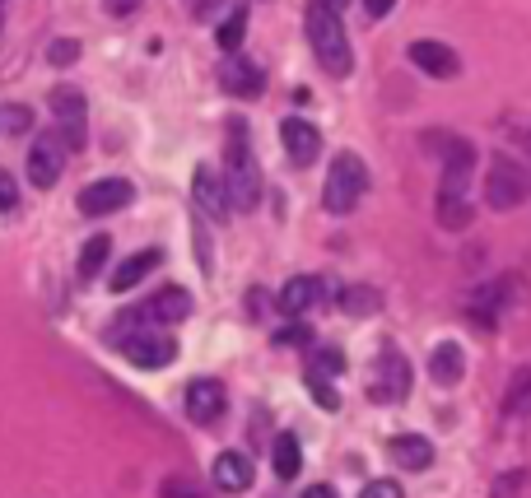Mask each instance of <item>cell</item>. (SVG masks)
Segmentation results:
<instances>
[{
  "label": "cell",
  "mask_w": 531,
  "mask_h": 498,
  "mask_svg": "<svg viewBox=\"0 0 531 498\" xmlns=\"http://www.w3.org/2000/svg\"><path fill=\"white\" fill-rule=\"evenodd\" d=\"M303 24H308V42H313V56L322 61V70L345 80L354 70V52H350V33L341 28V14L331 10V5H322V0H313Z\"/></svg>",
  "instance_id": "6da1fadb"
},
{
  "label": "cell",
  "mask_w": 531,
  "mask_h": 498,
  "mask_svg": "<svg viewBox=\"0 0 531 498\" xmlns=\"http://www.w3.org/2000/svg\"><path fill=\"white\" fill-rule=\"evenodd\" d=\"M224 187H229V205L233 210H257L261 201V168L252 159V145H247V126L233 122L229 135V154H224Z\"/></svg>",
  "instance_id": "7a4b0ae2"
},
{
  "label": "cell",
  "mask_w": 531,
  "mask_h": 498,
  "mask_svg": "<svg viewBox=\"0 0 531 498\" xmlns=\"http://www.w3.org/2000/svg\"><path fill=\"white\" fill-rule=\"evenodd\" d=\"M368 191V168L359 154H336L331 159V173H327V187H322V205H327L331 215H350L354 205L364 201Z\"/></svg>",
  "instance_id": "3957f363"
},
{
  "label": "cell",
  "mask_w": 531,
  "mask_h": 498,
  "mask_svg": "<svg viewBox=\"0 0 531 498\" xmlns=\"http://www.w3.org/2000/svg\"><path fill=\"white\" fill-rule=\"evenodd\" d=\"M531 196V177L518 159H508V154H494L490 159V182H485V201L494 210H513Z\"/></svg>",
  "instance_id": "277c9868"
},
{
  "label": "cell",
  "mask_w": 531,
  "mask_h": 498,
  "mask_svg": "<svg viewBox=\"0 0 531 498\" xmlns=\"http://www.w3.org/2000/svg\"><path fill=\"white\" fill-rule=\"evenodd\" d=\"M429 145L443 154V187L452 196H466V182H471V168H476V145L462 140V135H429Z\"/></svg>",
  "instance_id": "5b68a950"
},
{
  "label": "cell",
  "mask_w": 531,
  "mask_h": 498,
  "mask_svg": "<svg viewBox=\"0 0 531 498\" xmlns=\"http://www.w3.org/2000/svg\"><path fill=\"white\" fill-rule=\"evenodd\" d=\"M368 396L378 405H396L410 396V364L401 359V350H382L378 364H373V382H368Z\"/></svg>",
  "instance_id": "8992f818"
},
{
  "label": "cell",
  "mask_w": 531,
  "mask_h": 498,
  "mask_svg": "<svg viewBox=\"0 0 531 498\" xmlns=\"http://www.w3.org/2000/svg\"><path fill=\"white\" fill-rule=\"evenodd\" d=\"M122 354L131 359L136 368L154 373V368H168L177 359V340L164 336V331H136V336H117Z\"/></svg>",
  "instance_id": "52a82bcc"
},
{
  "label": "cell",
  "mask_w": 531,
  "mask_h": 498,
  "mask_svg": "<svg viewBox=\"0 0 531 498\" xmlns=\"http://www.w3.org/2000/svg\"><path fill=\"white\" fill-rule=\"evenodd\" d=\"M131 201H136V187H131L126 177H98V182H89V187L80 191V215L103 219V215L126 210Z\"/></svg>",
  "instance_id": "ba28073f"
},
{
  "label": "cell",
  "mask_w": 531,
  "mask_h": 498,
  "mask_svg": "<svg viewBox=\"0 0 531 498\" xmlns=\"http://www.w3.org/2000/svg\"><path fill=\"white\" fill-rule=\"evenodd\" d=\"M24 168H28V177H33V187L52 191L56 182H61V173H66V145H61L56 135H38V140L28 145Z\"/></svg>",
  "instance_id": "9c48e42d"
},
{
  "label": "cell",
  "mask_w": 531,
  "mask_h": 498,
  "mask_svg": "<svg viewBox=\"0 0 531 498\" xmlns=\"http://www.w3.org/2000/svg\"><path fill=\"white\" fill-rule=\"evenodd\" d=\"M47 103H52V112L61 117V145L66 149H84V94L80 89H70V84H56L52 94H47Z\"/></svg>",
  "instance_id": "30bf717a"
},
{
  "label": "cell",
  "mask_w": 531,
  "mask_h": 498,
  "mask_svg": "<svg viewBox=\"0 0 531 498\" xmlns=\"http://www.w3.org/2000/svg\"><path fill=\"white\" fill-rule=\"evenodd\" d=\"M508 298H513V280L480 284V289H471V298H466V317L490 331V326H499V312L508 308Z\"/></svg>",
  "instance_id": "8fae6325"
},
{
  "label": "cell",
  "mask_w": 531,
  "mask_h": 498,
  "mask_svg": "<svg viewBox=\"0 0 531 498\" xmlns=\"http://www.w3.org/2000/svg\"><path fill=\"white\" fill-rule=\"evenodd\" d=\"M191 196L201 205V215L210 219H229V187H224V173H215L210 163H201L196 173H191Z\"/></svg>",
  "instance_id": "7c38bea8"
},
{
  "label": "cell",
  "mask_w": 531,
  "mask_h": 498,
  "mask_svg": "<svg viewBox=\"0 0 531 498\" xmlns=\"http://www.w3.org/2000/svg\"><path fill=\"white\" fill-rule=\"evenodd\" d=\"M131 322H182V317H191V294L187 289H177V284H168V289H159V294L145 303V308L126 312Z\"/></svg>",
  "instance_id": "4fadbf2b"
},
{
  "label": "cell",
  "mask_w": 531,
  "mask_h": 498,
  "mask_svg": "<svg viewBox=\"0 0 531 498\" xmlns=\"http://www.w3.org/2000/svg\"><path fill=\"white\" fill-rule=\"evenodd\" d=\"M224 405H229V396H224V382H215V377H196L187 387L191 424H215V419L224 415Z\"/></svg>",
  "instance_id": "5bb4252c"
},
{
  "label": "cell",
  "mask_w": 531,
  "mask_h": 498,
  "mask_svg": "<svg viewBox=\"0 0 531 498\" xmlns=\"http://www.w3.org/2000/svg\"><path fill=\"white\" fill-rule=\"evenodd\" d=\"M410 61H415L424 75H434V80H452V75L462 70V56L452 52L448 42H434V38L410 42Z\"/></svg>",
  "instance_id": "9a60e30c"
},
{
  "label": "cell",
  "mask_w": 531,
  "mask_h": 498,
  "mask_svg": "<svg viewBox=\"0 0 531 498\" xmlns=\"http://www.w3.org/2000/svg\"><path fill=\"white\" fill-rule=\"evenodd\" d=\"M219 89L233 98H257L261 89H266V75H261L257 61H243V56H233V61H224L219 66Z\"/></svg>",
  "instance_id": "2e32d148"
},
{
  "label": "cell",
  "mask_w": 531,
  "mask_h": 498,
  "mask_svg": "<svg viewBox=\"0 0 531 498\" xmlns=\"http://www.w3.org/2000/svg\"><path fill=\"white\" fill-rule=\"evenodd\" d=\"M280 140H285V154L299 168H308V163L322 154V135H317L313 122H303V117H289L285 126H280Z\"/></svg>",
  "instance_id": "e0dca14e"
},
{
  "label": "cell",
  "mask_w": 531,
  "mask_h": 498,
  "mask_svg": "<svg viewBox=\"0 0 531 498\" xmlns=\"http://www.w3.org/2000/svg\"><path fill=\"white\" fill-rule=\"evenodd\" d=\"M317 303H322V280H317V275H294V280L275 294V308L285 312V317H299V312L317 308Z\"/></svg>",
  "instance_id": "ac0fdd59"
},
{
  "label": "cell",
  "mask_w": 531,
  "mask_h": 498,
  "mask_svg": "<svg viewBox=\"0 0 531 498\" xmlns=\"http://www.w3.org/2000/svg\"><path fill=\"white\" fill-rule=\"evenodd\" d=\"M210 475H215V485L224 489V494H243V489H252V461H247L243 452H219L215 466H210Z\"/></svg>",
  "instance_id": "d6986e66"
},
{
  "label": "cell",
  "mask_w": 531,
  "mask_h": 498,
  "mask_svg": "<svg viewBox=\"0 0 531 498\" xmlns=\"http://www.w3.org/2000/svg\"><path fill=\"white\" fill-rule=\"evenodd\" d=\"M159 261H164V252L159 247H145V252H136V256H126L122 266L112 270V294H126V289H136L150 270H159Z\"/></svg>",
  "instance_id": "ffe728a7"
},
{
  "label": "cell",
  "mask_w": 531,
  "mask_h": 498,
  "mask_svg": "<svg viewBox=\"0 0 531 498\" xmlns=\"http://www.w3.org/2000/svg\"><path fill=\"white\" fill-rule=\"evenodd\" d=\"M392 457L401 471H424V466H434V443L420 438V433H396L392 438Z\"/></svg>",
  "instance_id": "44dd1931"
},
{
  "label": "cell",
  "mask_w": 531,
  "mask_h": 498,
  "mask_svg": "<svg viewBox=\"0 0 531 498\" xmlns=\"http://www.w3.org/2000/svg\"><path fill=\"white\" fill-rule=\"evenodd\" d=\"M466 373V354L457 340H443L434 354H429V377H434L438 387H452V382H462Z\"/></svg>",
  "instance_id": "7402d4cb"
},
{
  "label": "cell",
  "mask_w": 531,
  "mask_h": 498,
  "mask_svg": "<svg viewBox=\"0 0 531 498\" xmlns=\"http://www.w3.org/2000/svg\"><path fill=\"white\" fill-rule=\"evenodd\" d=\"M108 256H112V238L108 233H98V238H89V243L80 247V266H75V275H80L84 284L98 280V270L108 266Z\"/></svg>",
  "instance_id": "603a6c76"
},
{
  "label": "cell",
  "mask_w": 531,
  "mask_h": 498,
  "mask_svg": "<svg viewBox=\"0 0 531 498\" xmlns=\"http://www.w3.org/2000/svg\"><path fill=\"white\" fill-rule=\"evenodd\" d=\"M271 466H275V475H280V480H294V475H299L303 452H299V438H294V433H280V438H275Z\"/></svg>",
  "instance_id": "cb8c5ba5"
},
{
  "label": "cell",
  "mask_w": 531,
  "mask_h": 498,
  "mask_svg": "<svg viewBox=\"0 0 531 498\" xmlns=\"http://www.w3.org/2000/svg\"><path fill=\"white\" fill-rule=\"evenodd\" d=\"M504 415H531V364H522L518 373L508 377Z\"/></svg>",
  "instance_id": "d4e9b609"
},
{
  "label": "cell",
  "mask_w": 531,
  "mask_h": 498,
  "mask_svg": "<svg viewBox=\"0 0 531 498\" xmlns=\"http://www.w3.org/2000/svg\"><path fill=\"white\" fill-rule=\"evenodd\" d=\"M438 229H466L471 224V205L466 196H452V191H438Z\"/></svg>",
  "instance_id": "484cf974"
},
{
  "label": "cell",
  "mask_w": 531,
  "mask_h": 498,
  "mask_svg": "<svg viewBox=\"0 0 531 498\" xmlns=\"http://www.w3.org/2000/svg\"><path fill=\"white\" fill-rule=\"evenodd\" d=\"M341 308L350 312V317H368V312L382 308V294L373 289V284H354V289H345V294H341Z\"/></svg>",
  "instance_id": "4316f807"
},
{
  "label": "cell",
  "mask_w": 531,
  "mask_h": 498,
  "mask_svg": "<svg viewBox=\"0 0 531 498\" xmlns=\"http://www.w3.org/2000/svg\"><path fill=\"white\" fill-rule=\"evenodd\" d=\"M243 38H247V10L238 5V10H233L229 19L215 28V42L224 47V52H238V47H243Z\"/></svg>",
  "instance_id": "83f0119b"
},
{
  "label": "cell",
  "mask_w": 531,
  "mask_h": 498,
  "mask_svg": "<svg viewBox=\"0 0 531 498\" xmlns=\"http://www.w3.org/2000/svg\"><path fill=\"white\" fill-rule=\"evenodd\" d=\"M308 391H313V401L322 405V410H341V396H336V387H331V377H327V373L308 368Z\"/></svg>",
  "instance_id": "f1b7e54d"
},
{
  "label": "cell",
  "mask_w": 531,
  "mask_h": 498,
  "mask_svg": "<svg viewBox=\"0 0 531 498\" xmlns=\"http://www.w3.org/2000/svg\"><path fill=\"white\" fill-rule=\"evenodd\" d=\"M47 61H52V66H70V61H80V42H75V38H56L52 47H47Z\"/></svg>",
  "instance_id": "f546056e"
},
{
  "label": "cell",
  "mask_w": 531,
  "mask_h": 498,
  "mask_svg": "<svg viewBox=\"0 0 531 498\" xmlns=\"http://www.w3.org/2000/svg\"><path fill=\"white\" fill-rule=\"evenodd\" d=\"M159 498H205V494L191 480H182V475H168L164 485H159Z\"/></svg>",
  "instance_id": "4dcf8cb0"
},
{
  "label": "cell",
  "mask_w": 531,
  "mask_h": 498,
  "mask_svg": "<svg viewBox=\"0 0 531 498\" xmlns=\"http://www.w3.org/2000/svg\"><path fill=\"white\" fill-rule=\"evenodd\" d=\"M313 368H317V373H327V377H336V373H345V359H341V350H317V359H313Z\"/></svg>",
  "instance_id": "1f68e13d"
},
{
  "label": "cell",
  "mask_w": 531,
  "mask_h": 498,
  "mask_svg": "<svg viewBox=\"0 0 531 498\" xmlns=\"http://www.w3.org/2000/svg\"><path fill=\"white\" fill-rule=\"evenodd\" d=\"M359 498H406V494H401L396 480H373V485H364V494H359Z\"/></svg>",
  "instance_id": "d6a6232c"
},
{
  "label": "cell",
  "mask_w": 531,
  "mask_h": 498,
  "mask_svg": "<svg viewBox=\"0 0 531 498\" xmlns=\"http://www.w3.org/2000/svg\"><path fill=\"white\" fill-rule=\"evenodd\" d=\"M19 205V187H14V177L0 168V210H14Z\"/></svg>",
  "instance_id": "836d02e7"
},
{
  "label": "cell",
  "mask_w": 531,
  "mask_h": 498,
  "mask_svg": "<svg viewBox=\"0 0 531 498\" xmlns=\"http://www.w3.org/2000/svg\"><path fill=\"white\" fill-rule=\"evenodd\" d=\"M275 340H280V345H308L313 331H308V326H285V331H275Z\"/></svg>",
  "instance_id": "e575fe53"
},
{
  "label": "cell",
  "mask_w": 531,
  "mask_h": 498,
  "mask_svg": "<svg viewBox=\"0 0 531 498\" xmlns=\"http://www.w3.org/2000/svg\"><path fill=\"white\" fill-rule=\"evenodd\" d=\"M0 126H10V131H28L33 122H28L24 108H5V112H0Z\"/></svg>",
  "instance_id": "d590c367"
},
{
  "label": "cell",
  "mask_w": 531,
  "mask_h": 498,
  "mask_svg": "<svg viewBox=\"0 0 531 498\" xmlns=\"http://www.w3.org/2000/svg\"><path fill=\"white\" fill-rule=\"evenodd\" d=\"M392 10H396V0H364L368 19H382V14H392Z\"/></svg>",
  "instance_id": "8d00e7d4"
},
{
  "label": "cell",
  "mask_w": 531,
  "mask_h": 498,
  "mask_svg": "<svg viewBox=\"0 0 531 498\" xmlns=\"http://www.w3.org/2000/svg\"><path fill=\"white\" fill-rule=\"evenodd\" d=\"M136 5H140V0H108V10H112V14H131Z\"/></svg>",
  "instance_id": "74e56055"
},
{
  "label": "cell",
  "mask_w": 531,
  "mask_h": 498,
  "mask_svg": "<svg viewBox=\"0 0 531 498\" xmlns=\"http://www.w3.org/2000/svg\"><path fill=\"white\" fill-rule=\"evenodd\" d=\"M303 498H341V494H336V489H331V485H313V489H308V494H303Z\"/></svg>",
  "instance_id": "f35d334b"
},
{
  "label": "cell",
  "mask_w": 531,
  "mask_h": 498,
  "mask_svg": "<svg viewBox=\"0 0 531 498\" xmlns=\"http://www.w3.org/2000/svg\"><path fill=\"white\" fill-rule=\"evenodd\" d=\"M219 0H196V14H215Z\"/></svg>",
  "instance_id": "ab89813d"
},
{
  "label": "cell",
  "mask_w": 531,
  "mask_h": 498,
  "mask_svg": "<svg viewBox=\"0 0 531 498\" xmlns=\"http://www.w3.org/2000/svg\"><path fill=\"white\" fill-rule=\"evenodd\" d=\"M322 5H331V10L341 14V10H345V5H350V0H322Z\"/></svg>",
  "instance_id": "60d3db41"
},
{
  "label": "cell",
  "mask_w": 531,
  "mask_h": 498,
  "mask_svg": "<svg viewBox=\"0 0 531 498\" xmlns=\"http://www.w3.org/2000/svg\"><path fill=\"white\" fill-rule=\"evenodd\" d=\"M527 145H531V135H527Z\"/></svg>",
  "instance_id": "b9f144b4"
},
{
  "label": "cell",
  "mask_w": 531,
  "mask_h": 498,
  "mask_svg": "<svg viewBox=\"0 0 531 498\" xmlns=\"http://www.w3.org/2000/svg\"><path fill=\"white\" fill-rule=\"evenodd\" d=\"M0 5H5V0H0Z\"/></svg>",
  "instance_id": "7bdbcfd3"
}]
</instances>
